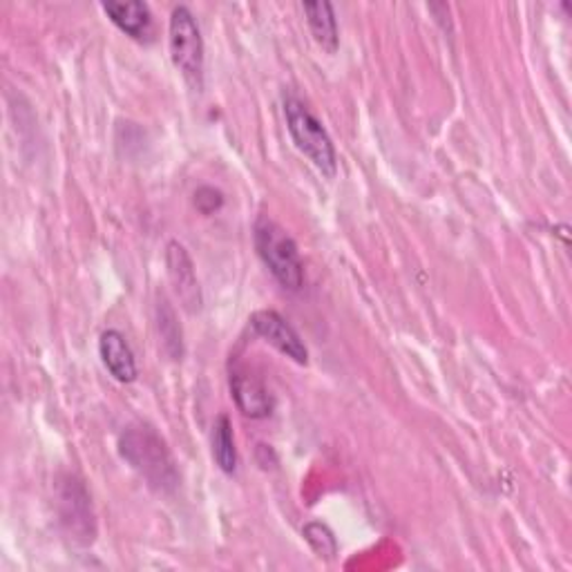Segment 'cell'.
<instances>
[{
	"label": "cell",
	"mask_w": 572,
	"mask_h": 572,
	"mask_svg": "<svg viewBox=\"0 0 572 572\" xmlns=\"http://www.w3.org/2000/svg\"><path fill=\"white\" fill-rule=\"evenodd\" d=\"M250 327L253 331L267 340L271 347H276L280 353H284L287 358H291L297 365H306L308 362V351L302 342V338L297 336V331L278 314V311L271 308H262V311H255L250 316Z\"/></svg>",
	"instance_id": "5b68a950"
},
{
	"label": "cell",
	"mask_w": 572,
	"mask_h": 572,
	"mask_svg": "<svg viewBox=\"0 0 572 572\" xmlns=\"http://www.w3.org/2000/svg\"><path fill=\"white\" fill-rule=\"evenodd\" d=\"M119 452L154 492L166 494L179 486L177 463L154 428L145 423L130 425L119 439Z\"/></svg>",
	"instance_id": "6da1fadb"
},
{
	"label": "cell",
	"mask_w": 572,
	"mask_h": 572,
	"mask_svg": "<svg viewBox=\"0 0 572 572\" xmlns=\"http://www.w3.org/2000/svg\"><path fill=\"white\" fill-rule=\"evenodd\" d=\"M98 353L106 370L119 381V383H135L137 381V360L135 353L126 340V336L117 329L103 331L98 340Z\"/></svg>",
	"instance_id": "ba28073f"
},
{
	"label": "cell",
	"mask_w": 572,
	"mask_h": 572,
	"mask_svg": "<svg viewBox=\"0 0 572 572\" xmlns=\"http://www.w3.org/2000/svg\"><path fill=\"white\" fill-rule=\"evenodd\" d=\"M231 394L237 409L248 416V419H267L273 411V396L269 387L246 370L231 372Z\"/></svg>",
	"instance_id": "8992f818"
},
{
	"label": "cell",
	"mask_w": 572,
	"mask_h": 572,
	"mask_svg": "<svg viewBox=\"0 0 572 572\" xmlns=\"http://www.w3.org/2000/svg\"><path fill=\"white\" fill-rule=\"evenodd\" d=\"M61 505H63V522L68 524L70 533L77 535L79 541L92 544L94 539V516L90 499L79 481H68L61 492Z\"/></svg>",
	"instance_id": "9c48e42d"
},
{
	"label": "cell",
	"mask_w": 572,
	"mask_h": 572,
	"mask_svg": "<svg viewBox=\"0 0 572 572\" xmlns=\"http://www.w3.org/2000/svg\"><path fill=\"white\" fill-rule=\"evenodd\" d=\"M302 10H304L308 30H311V34H314L316 43L323 49H327L329 55H334V51L338 49V43H340L334 5L325 3V0H323V3H304Z\"/></svg>",
	"instance_id": "8fae6325"
},
{
	"label": "cell",
	"mask_w": 572,
	"mask_h": 572,
	"mask_svg": "<svg viewBox=\"0 0 572 572\" xmlns=\"http://www.w3.org/2000/svg\"><path fill=\"white\" fill-rule=\"evenodd\" d=\"M103 12L130 38L143 40L152 30V14L145 3H103Z\"/></svg>",
	"instance_id": "30bf717a"
},
{
	"label": "cell",
	"mask_w": 572,
	"mask_h": 572,
	"mask_svg": "<svg viewBox=\"0 0 572 572\" xmlns=\"http://www.w3.org/2000/svg\"><path fill=\"white\" fill-rule=\"evenodd\" d=\"M166 267H168V278L182 300V304L195 314L201 308V289L199 280L192 267V259L186 253V248L179 242H171L166 250Z\"/></svg>",
	"instance_id": "52a82bcc"
},
{
	"label": "cell",
	"mask_w": 572,
	"mask_h": 572,
	"mask_svg": "<svg viewBox=\"0 0 572 572\" xmlns=\"http://www.w3.org/2000/svg\"><path fill=\"white\" fill-rule=\"evenodd\" d=\"M213 458L222 472L233 475L237 470V450L229 416H220L213 425Z\"/></svg>",
	"instance_id": "7c38bea8"
},
{
	"label": "cell",
	"mask_w": 572,
	"mask_h": 572,
	"mask_svg": "<svg viewBox=\"0 0 572 572\" xmlns=\"http://www.w3.org/2000/svg\"><path fill=\"white\" fill-rule=\"evenodd\" d=\"M255 248L271 276L289 291H300L304 284V265L293 237L273 220L259 218L255 224Z\"/></svg>",
	"instance_id": "7a4b0ae2"
},
{
	"label": "cell",
	"mask_w": 572,
	"mask_h": 572,
	"mask_svg": "<svg viewBox=\"0 0 572 572\" xmlns=\"http://www.w3.org/2000/svg\"><path fill=\"white\" fill-rule=\"evenodd\" d=\"M168 45L175 68L184 79L201 90L203 85V38L192 12L186 5H179L171 14L168 25Z\"/></svg>",
	"instance_id": "277c9868"
},
{
	"label": "cell",
	"mask_w": 572,
	"mask_h": 572,
	"mask_svg": "<svg viewBox=\"0 0 572 572\" xmlns=\"http://www.w3.org/2000/svg\"><path fill=\"white\" fill-rule=\"evenodd\" d=\"M284 117L295 148L304 157H308V162L323 175L334 177L338 171V160L334 141L325 126L311 115L304 103L295 96H284Z\"/></svg>",
	"instance_id": "3957f363"
},
{
	"label": "cell",
	"mask_w": 572,
	"mask_h": 572,
	"mask_svg": "<svg viewBox=\"0 0 572 572\" xmlns=\"http://www.w3.org/2000/svg\"><path fill=\"white\" fill-rule=\"evenodd\" d=\"M302 535H304V539L308 541V546L318 552V557L334 559V557L338 555V541H336L334 533H331L327 526H323V524H318V522L306 524L304 530H302Z\"/></svg>",
	"instance_id": "4fadbf2b"
},
{
	"label": "cell",
	"mask_w": 572,
	"mask_h": 572,
	"mask_svg": "<svg viewBox=\"0 0 572 572\" xmlns=\"http://www.w3.org/2000/svg\"><path fill=\"white\" fill-rule=\"evenodd\" d=\"M160 331H162V336H164L166 349L173 353L175 360H179L182 353H184V349H182V329H179V325L175 323L173 308H168L166 304L160 306Z\"/></svg>",
	"instance_id": "5bb4252c"
},
{
	"label": "cell",
	"mask_w": 572,
	"mask_h": 572,
	"mask_svg": "<svg viewBox=\"0 0 572 572\" xmlns=\"http://www.w3.org/2000/svg\"><path fill=\"white\" fill-rule=\"evenodd\" d=\"M195 203H197V208L203 215H211V213L220 211V208L224 206V195H222V190H218L213 186H201L195 192Z\"/></svg>",
	"instance_id": "9a60e30c"
}]
</instances>
